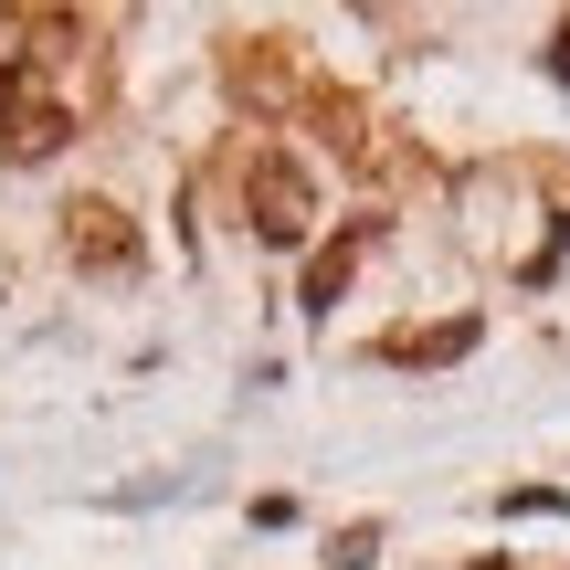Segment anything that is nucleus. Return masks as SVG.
Returning <instances> with one entry per match:
<instances>
[{
    "mask_svg": "<svg viewBox=\"0 0 570 570\" xmlns=\"http://www.w3.org/2000/svg\"><path fill=\"white\" fill-rule=\"evenodd\" d=\"M96 117V85L32 75V63H0V159H53L75 148V127Z\"/></svg>",
    "mask_w": 570,
    "mask_h": 570,
    "instance_id": "obj_1",
    "label": "nucleus"
},
{
    "mask_svg": "<svg viewBox=\"0 0 570 570\" xmlns=\"http://www.w3.org/2000/svg\"><path fill=\"white\" fill-rule=\"evenodd\" d=\"M0 63H32V75H63V85L106 96V32L85 11H0Z\"/></svg>",
    "mask_w": 570,
    "mask_h": 570,
    "instance_id": "obj_2",
    "label": "nucleus"
},
{
    "mask_svg": "<svg viewBox=\"0 0 570 570\" xmlns=\"http://www.w3.org/2000/svg\"><path fill=\"white\" fill-rule=\"evenodd\" d=\"M244 223L265 244H306L317 233V180L296 148H244Z\"/></svg>",
    "mask_w": 570,
    "mask_h": 570,
    "instance_id": "obj_3",
    "label": "nucleus"
},
{
    "mask_svg": "<svg viewBox=\"0 0 570 570\" xmlns=\"http://www.w3.org/2000/svg\"><path fill=\"white\" fill-rule=\"evenodd\" d=\"M223 85L244 117H285V106H306V63L285 32H233L223 42Z\"/></svg>",
    "mask_w": 570,
    "mask_h": 570,
    "instance_id": "obj_4",
    "label": "nucleus"
},
{
    "mask_svg": "<svg viewBox=\"0 0 570 570\" xmlns=\"http://www.w3.org/2000/svg\"><path fill=\"white\" fill-rule=\"evenodd\" d=\"M63 254H75L85 275H138L148 265V244H138V223H127L106 190H85V202H63Z\"/></svg>",
    "mask_w": 570,
    "mask_h": 570,
    "instance_id": "obj_5",
    "label": "nucleus"
},
{
    "mask_svg": "<svg viewBox=\"0 0 570 570\" xmlns=\"http://www.w3.org/2000/svg\"><path fill=\"white\" fill-rule=\"evenodd\" d=\"M370 244H381V223H370V212H360V223H327V244L306 254V285H296L306 317H327V306L348 296V275H360V254H370Z\"/></svg>",
    "mask_w": 570,
    "mask_h": 570,
    "instance_id": "obj_6",
    "label": "nucleus"
},
{
    "mask_svg": "<svg viewBox=\"0 0 570 570\" xmlns=\"http://www.w3.org/2000/svg\"><path fill=\"white\" fill-rule=\"evenodd\" d=\"M465 348H475V306H465V317H433V327L381 338V360H391V370H444V360H465Z\"/></svg>",
    "mask_w": 570,
    "mask_h": 570,
    "instance_id": "obj_7",
    "label": "nucleus"
},
{
    "mask_svg": "<svg viewBox=\"0 0 570 570\" xmlns=\"http://www.w3.org/2000/svg\"><path fill=\"white\" fill-rule=\"evenodd\" d=\"M370 550H381V529H370V518H360V529H338V539H327V560H338V570H370Z\"/></svg>",
    "mask_w": 570,
    "mask_h": 570,
    "instance_id": "obj_8",
    "label": "nucleus"
},
{
    "mask_svg": "<svg viewBox=\"0 0 570 570\" xmlns=\"http://www.w3.org/2000/svg\"><path fill=\"white\" fill-rule=\"evenodd\" d=\"M550 75L570 85V21H560V32H550Z\"/></svg>",
    "mask_w": 570,
    "mask_h": 570,
    "instance_id": "obj_9",
    "label": "nucleus"
}]
</instances>
